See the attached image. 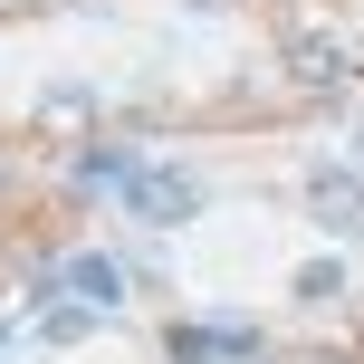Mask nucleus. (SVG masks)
<instances>
[{
  "label": "nucleus",
  "instance_id": "nucleus-3",
  "mask_svg": "<svg viewBox=\"0 0 364 364\" xmlns=\"http://www.w3.org/2000/svg\"><path fill=\"white\" fill-rule=\"evenodd\" d=\"M58 288H68L77 307H115V288H125V269H115V259H96V250H77L68 269H58Z\"/></svg>",
  "mask_w": 364,
  "mask_h": 364
},
{
  "label": "nucleus",
  "instance_id": "nucleus-2",
  "mask_svg": "<svg viewBox=\"0 0 364 364\" xmlns=\"http://www.w3.org/2000/svg\"><path fill=\"white\" fill-rule=\"evenodd\" d=\"M125 192H134V211H144L154 230H173V220H192V211H201V182H192V173H164V164H144Z\"/></svg>",
  "mask_w": 364,
  "mask_h": 364
},
{
  "label": "nucleus",
  "instance_id": "nucleus-5",
  "mask_svg": "<svg viewBox=\"0 0 364 364\" xmlns=\"http://www.w3.org/2000/svg\"><path fill=\"white\" fill-rule=\"evenodd\" d=\"M297 297H307V307H336V297H346V259H307V269H297Z\"/></svg>",
  "mask_w": 364,
  "mask_h": 364
},
{
  "label": "nucleus",
  "instance_id": "nucleus-6",
  "mask_svg": "<svg viewBox=\"0 0 364 364\" xmlns=\"http://www.w3.org/2000/svg\"><path fill=\"white\" fill-rule=\"evenodd\" d=\"M96 326V307H48V336H58V346H68V336H87Z\"/></svg>",
  "mask_w": 364,
  "mask_h": 364
},
{
  "label": "nucleus",
  "instance_id": "nucleus-1",
  "mask_svg": "<svg viewBox=\"0 0 364 364\" xmlns=\"http://www.w3.org/2000/svg\"><path fill=\"white\" fill-rule=\"evenodd\" d=\"M307 211H316V230L355 240V230H364V173H355V164H316V173H307Z\"/></svg>",
  "mask_w": 364,
  "mask_h": 364
},
{
  "label": "nucleus",
  "instance_id": "nucleus-4",
  "mask_svg": "<svg viewBox=\"0 0 364 364\" xmlns=\"http://www.w3.org/2000/svg\"><path fill=\"white\" fill-rule=\"evenodd\" d=\"M297 87H346V48L336 38H297Z\"/></svg>",
  "mask_w": 364,
  "mask_h": 364
}]
</instances>
